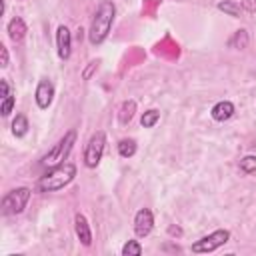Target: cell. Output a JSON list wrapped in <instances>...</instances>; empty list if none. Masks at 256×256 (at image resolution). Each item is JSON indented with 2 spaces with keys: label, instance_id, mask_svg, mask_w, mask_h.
Segmentation results:
<instances>
[{
  "label": "cell",
  "instance_id": "1",
  "mask_svg": "<svg viewBox=\"0 0 256 256\" xmlns=\"http://www.w3.org/2000/svg\"><path fill=\"white\" fill-rule=\"evenodd\" d=\"M114 16H116V6L112 0H102L96 6V12H94L90 28H88V40L92 46H98L108 38Z\"/></svg>",
  "mask_w": 256,
  "mask_h": 256
},
{
  "label": "cell",
  "instance_id": "2",
  "mask_svg": "<svg viewBox=\"0 0 256 256\" xmlns=\"http://www.w3.org/2000/svg\"><path fill=\"white\" fill-rule=\"evenodd\" d=\"M76 176V166L72 162H64L58 166L48 168L46 174L38 178V190L42 192H58L64 186H68Z\"/></svg>",
  "mask_w": 256,
  "mask_h": 256
},
{
  "label": "cell",
  "instance_id": "3",
  "mask_svg": "<svg viewBox=\"0 0 256 256\" xmlns=\"http://www.w3.org/2000/svg\"><path fill=\"white\" fill-rule=\"evenodd\" d=\"M74 142H76V132L74 130H68L44 156H42V160H40V164L42 166H46V168H52V166H58V164H64L66 162V158L70 156V152H72V148H74Z\"/></svg>",
  "mask_w": 256,
  "mask_h": 256
},
{
  "label": "cell",
  "instance_id": "4",
  "mask_svg": "<svg viewBox=\"0 0 256 256\" xmlns=\"http://www.w3.org/2000/svg\"><path fill=\"white\" fill-rule=\"evenodd\" d=\"M30 188H14V190H10L4 198H2V212L6 214V216H12V214H20V212H24V208H26V204H28V200H30Z\"/></svg>",
  "mask_w": 256,
  "mask_h": 256
},
{
  "label": "cell",
  "instance_id": "5",
  "mask_svg": "<svg viewBox=\"0 0 256 256\" xmlns=\"http://www.w3.org/2000/svg\"><path fill=\"white\" fill-rule=\"evenodd\" d=\"M104 148H106V134L102 130L94 132L86 144V150H84V164L88 168H96L102 160V154H104Z\"/></svg>",
  "mask_w": 256,
  "mask_h": 256
},
{
  "label": "cell",
  "instance_id": "6",
  "mask_svg": "<svg viewBox=\"0 0 256 256\" xmlns=\"http://www.w3.org/2000/svg\"><path fill=\"white\" fill-rule=\"evenodd\" d=\"M228 240H230V232H228V230H214L212 234L202 236L200 240H196V242L190 246V250H192L194 254H208V252H214L216 248L224 246Z\"/></svg>",
  "mask_w": 256,
  "mask_h": 256
},
{
  "label": "cell",
  "instance_id": "7",
  "mask_svg": "<svg viewBox=\"0 0 256 256\" xmlns=\"http://www.w3.org/2000/svg\"><path fill=\"white\" fill-rule=\"evenodd\" d=\"M154 228V214L150 208H140L134 216V232L138 238H146Z\"/></svg>",
  "mask_w": 256,
  "mask_h": 256
},
{
  "label": "cell",
  "instance_id": "8",
  "mask_svg": "<svg viewBox=\"0 0 256 256\" xmlns=\"http://www.w3.org/2000/svg\"><path fill=\"white\" fill-rule=\"evenodd\" d=\"M34 100H36L38 108H42V110H46L52 104V100H54V84H52V80L42 78L38 82L36 92H34Z\"/></svg>",
  "mask_w": 256,
  "mask_h": 256
},
{
  "label": "cell",
  "instance_id": "9",
  "mask_svg": "<svg viewBox=\"0 0 256 256\" xmlns=\"http://www.w3.org/2000/svg\"><path fill=\"white\" fill-rule=\"evenodd\" d=\"M56 48H58V56L62 60L70 58V54H72V34L64 24L58 26V30H56Z\"/></svg>",
  "mask_w": 256,
  "mask_h": 256
},
{
  "label": "cell",
  "instance_id": "10",
  "mask_svg": "<svg viewBox=\"0 0 256 256\" xmlns=\"http://www.w3.org/2000/svg\"><path fill=\"white\" fill-rule=\"evenodd\" d=\"M74 230H76L78 240H80L84 246H90V244H92V232H90V224H88L86 216H84V214H80V212L74 216Z\"/></svg>",
  "mask_w": 256,
  "mask_h": 256
},
{
  "label": "cell",
  "instance_id": "11",
  "mask_svg": "<svg viewBox=\"0 0 256 256\" xmlns=\"http://www.w3.org/2000/svg\"><path fill=\"white\" fill-rule=\"evenodd\" d=\"M210 114H212V118L216 122H226V120H230L234 116V104L230 100H222V102H218V104L212 106Z\"/></svg>",
  "mask_w": 256,
  "mask_h": 256
},
{
  "label": "cell",
  "instance_id": "12",
  "mask_svg": "<svg viewBox=\"0 0 256 256\" xmlns=\"http://www.w3.org/2000/svg\"><path fill=\"white\" fill-rule=\"evenodd\" d=\"M0 90H2V96H0V100H2L0 112H2V116H8L12 112V108H14V94L10 92V86H8V82L4 78L0 80Z\"/></svg>",
  "mask_w": 256,
  "mask_h": 256
},
{
  "label": "cell",
  "instance_id": "13",
  "mask_svg": "<svg viewBox=\"0 0 256 256\" xmlns=\"http://www.w3.org/2000/svg\"><path fill=\"white\" fill-rule=\"evenodd\" d=\"M26 32H28V28H26V24H24V20H22L20 16H14V18L8 22V36H10V40L20 42V40L26 36Z\"/></svg>",
  "mask_w": 256,
  "mask_h": 256
},
{
  "label": "cell",
  "instance_id": "14",
  "mask_svg": "<svg viewBox=\"0 0 256 256\" xmlns=\"http://www.w3.org/2000/svg\"><path fill=\"white\" fill-rule=\"evenodd\" d=\"M134 112H136V102H134V100H126V102L120 106V114H118L120 124H128V122L132 120Z\"/></svg>",
  "mask_w": 256,
  "mask_h": 256
},
{
  "label": "cell",
  "instance_id": "15",
  "mask_svg": "<svg viewBox=\"0 0 256 256\" xmlns=\"http://www.w3.org/2000/svg\"><path fill=\"white\" fill-rule=\"evenodd\" d=\"M218 10H222L224 14L228 16H234V18H240L242 14V6L234 0H224V2H218Z\"/></svg>",
  "mask_w": 256,
  "mask_h": 256
},
{
  "label": "cell",
  "instance_id": "16",
  "mask_svg": "<svg viewBox=\"0 0 256 256\" xmlns=\"http://www.w3.org/2000/svg\"><path fill=\"white\" fill-rule=\"evenodd\" d=\"M28 120H26V116L24 114H16V118H14V122H12V134L16 136V138H22L26 132H28Z\"/></svg>",
  "mask_w": 256,
  "mask_h": 256
},
{
  "label": "cell",
  "instance_id": "17",
  "mask_svg": "<svg viewBox=\"0 0 256 256\" xmlns=\"http://www.w3.org/2000/svg\"><path fill=\"white\" fill-rule=\"evenodd\" d=\"M118 154H120L122 158H132V156L136 154V142L130 140V138L120 140V142H118Z\"/></svg>",
  "mask_w": 256,
  "mask_h": 256
},
{
  "label": "cell",
  "instance_id": "18",
  "mask_svg": "<svg viewBox=\"0 0 256 256\" xmlns=\"http://www.w3.org/2000/svg\"><path fill=\"white\" fill-rule=\"evenodd\" d=\"M228 46H230V48H240V50L246 48V46H248V32H246V30H236L234 36L230 38Z\"/></svg>",
  "mask_w": 256,
  "mask_h": 256
},
{
  "label": "cell",
  "instance_id": "19",
  "mask_svg": "<svg viewBox=\"0 0 256 256\" xmlns=\"http://www.w3.org/2000/svg\"><path fill=\"white\" fill-rule=\"evenodd\" d=\"M158 120H160V112H158V110H154V108H150V110H146V112L142 114L140 124H142L144 128H152Z\"/></svg>",
  "mask_w": 256,
  "mask_h": 256
},
{
  "label": "cell",
  "instance_id": "20",
  "mask_svg": "<svg viewBox=\"0 0 256 256\" xmlns=\"http://www.w3.org/2000/svg\"><path fill=\"white\" fill-rule=\"evenodd\" d=\"M142 254V246L138 240H128L122 246V256H140Z\"/></svg>",
  "mask_w": 256,
  "mask_h": 256
},
{
  "label": "cell",
  "instance_id": "21",
  "mask_svg": "<svg viewBox=\"0 0 256 256\" xmlns=\"http://www.w3.org/2000/svg\"><path fill=\"white\" fill-rule=\"evenodd\" d=\"M240 170H242L244 174L256 172V156H244V158L240 160Z\"/></svg>",
  "mask_w": 256,
  "mask_h": 256
},
{
  "label": "cell",
  "instance_id": "22",
  "mask_svg": "<svg viewBox=\"0 0 256 256\" xmlns=\"http://www.w3.org/2000/svg\"><path fill=\"white\" fill-rule=\"evenodd\" d=\"M242 10H246V12H250V14H254L256 12V0H242Z\"/></svg>",
  "mask_w": 256,
  "mask_h": 256
},
{
  "label": "cell",
  "instance_id": "23",
  "mask_svg": "<svg viewBox=\"0 0 256 256\" xmlns=\"http://www.w3.org/2000/svg\"><path fill=\"white\" fill-rule=\"evenodd\" d=\"M96 68H98V60H92V62L88 64V68L82 72V78H84V80H88V78H90V74H92Z\"/></svg>",
  "mask_w": 256,
  "mask_h": 256
},
{
  "label": "cell",
  "instance_id": "24",
  "mask_svg": "<svg viewBox=\"0 0 256 256\" xmlns=\"http://www.w3.org/2000/svg\"><path fill=\"white\" fill-rule=\"evenodd\" d=\"M0 66L2 68L8 66V48L6 46H0Z\"/></svg>",
  "mask_w": 256,
  "mask_h": 256
}]
</instances>
